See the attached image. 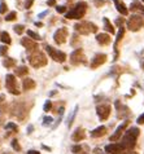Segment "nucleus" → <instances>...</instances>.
I'll return each instance as SVG.
<instances>
[{
	"label": "nucleus",
	"instance_id": "obj_1",
	"mask_svg": "<svg viewBox=\"0 0 144 154\" xmlns=\"http://www.w3.org/2000/svg\"><path fill=\"white\" fill-rule=\"evenodd\" d=\"M139 132L140 131H139L138 127H131L125 132V136H124V139H122L121 144H122V146H124L126 150L133 149L135 146V144H136V139L139 136Z\"/></svg>",
	"mask_w": 144,
	"mask_h": 154
},
{
	"label": "nucleus",
	"instance_id": "obj_2",
	"mask_svg": "<svg viewBox=\"0 0 144 154\" xmlns=\"http://www.w3.org/2000/svg\"><path fill=\"white\" fill-rule=\"evenodd\" d=\"M29 61H30V65L35 69H39V67H43L47 65V57L45 54L42 52V51H34L29 54Z\"/></svg>",
	"mask_w": 144,
	"mask_h": 154
},
{
	"label": "nucleus",
	"instance_id": "obj_3",
	"mask_svg": "<svg viewBox=\"0 0 144 154\" xmlns=\"http://www.w3.org/2000/svg\"><path fill=\"white\" fill-rule=\"evenodd\" d=\"M86 11H87V3L79 2L75 4V7L70 12H67L65 17L67 20H80L86 14Z\"/></svg>",
	"mask_w": 144,
	"mask_h": 154
},
{
	"label": "nucleus",
	"instance_id": "obj_4",
	"mask_svg": "<svg viewBox=\"0 0 144 154\" xmlns=\"http://www.w3.org/2000/svg\"><path fill=\"white\" fill-rule=\"evenodd\" d=\"M75 31L82 34V35H88V34L91 32H96L97 31V26L95 23L92 22H87V21H84V22H79V23H75Z\"/></svg>",
	"mask_w": 144,
	"mask_h": 154
},
{
	"label": "nucleus",
	"instance_id": "obj_5",
	"mask_svg": "<svg viewBox=\"0 0 144 154\" xmlns=\"http://www.w3.org/2000/svg\"><path fill=\"white\" fill-rule=\"evenodd\" d=\"M142 27H144V18L142 16L133 14L127 20V29L131 30V31H138Z\"/></svg>",
	"mask_w": 144,
	"mask_h": 154
},
{
	"label": "nucleus",
	"instance_id": "obj_6",
	"mask_svg": "<svg viewBox=\"0 0 144 154\" xmlns=\"http://www.w3.org/2000/svg\"><path fill=\"white\" fill-rule=\"evenodd\" d=\"M45 51L48 52V54L51 56V58L53 60V61H56V62H65V60H66V54L62 52V51H58V49H55L53 47H51V45H45Z\"/></svg>",
	"mask_w": 144,
	"mask_h": 154
},
{
	"label": "nucleus",
	"instance_id": "obj_7",
	"mask_svg": "<svg viewBox=\"0 0 144 154\" xmlns=\"http://www.w3.org/2000/svg\"><path fill=\"white\" fill-rule=\"evenodd\" d=\"M5 87L12 95H20V89L17 85V79L13 74H8L5 76Z\"/></svg>",
	"mask_w": 144,
	"mask_h": 154
},
{
	"label": "nucleus",
	"instance_id": "obj_8",
	"mask_svg": "<svg viewBox=\"0 0 144 154\" xmlns=\"http://www.w3.org/2000/svg\"><path fill=\"white\" fill-rule=\"evenodd\" d=\"M70 62H71V65H75V66L86 62V57H84V54H83V51L80 48L75 49L74 52L70 54Z\"/></svg>",
	"mask_w": 144,
	"mask_h": 154
},
{
	"label": "nucleus",
	"instance_id": "obj_9",
	"mask_svg": "<svg viewBox=\"0 0 144 154\" xmlns=\"http://www.w3.org/2000/svg\"><path fill=\"white\" fill-rule=\"evenodd\" d=\"M105 152H107L108 154H125L126 149L122 146V144L113 143V144H109V145L105 146Z\"/></svg>",
	"mask_w": 144,
	"mask_h": 154
},
{
	"label": "nucleus",
	"instance_id": "obj_10",
	"mask_svg": "<svg viewBox=\"0 0 144 154\" xmlns=\"http://www.w3.org/2000/svg\"><path fill=\"white\" fill-rule=\"evenodd\" d=\"M96 112H97V117L100 118V121H105V119H108V117L111 115V106L108 104L99 105L96 108Z\"/></svg>",
	"mask_w": 144,
	"mask_h": 154
},
{
	"label": "nucleus",
	"instance_id": "obj_11",
	"mask_svg": "<svg viewBox=\"0 0 144 154\" xmlns=\"http://www.w3.org/2000/svg\"><path fill=\"white\" fill-rule=\"evenodd\" d=\"M53 39H55V42H56L57 44H64V43L66 42V39H67V29L66 27L58 29L57 31L55 32Z\"/></svg>",
	"mask_w": 144,
	"mask_h": 154
},
{
	"label": "nucleus",
	"instance_id": "obj_12",
	"mask_svg": "<svg viewBox=\"0 0 144 154\" xmlns=\"http://www.w3.org/2000/svg\"><path fill=\"white\" fill-rule=\"evenodd\" d=\"M105 61H107V54H104V53L95 54V57L92 58V61H91V69H96V67H99L100 65H103Z\"/></svg>",
	"mask_w": 144,
	"mask_h": 154
},
{
	"label": "nucleus",
	"instance_id": "obj_13",
	"mask_svg": "<svg viewBox=\"0 0 144 154\" xmlns=\"http://www.w3.org/2000/svg\"><path fill=\"white\" fill-rule=\"evenodd\" d=\"M21 44H22L25 48H26L29 52H34V51H38L39 49V47H38V44L35 43V40H33V39H27V38H25V39L21 40Z\"/></svg>",
	"mask_w": 144,
	"mask_h": 154
},
{
	"label": "nucleus",
	"instance_id": "obj_14",
	"mask_svg": "<svg viewBox=\"0 0 144 154\" xmlns=\"http://www.w3.org/2000/svg\"><path fill=\"white\" fill-rule=\"evenodd\" d=\"M127 126H129V122H127V121H125L121 126H118L117 130H116V132H114V134L111 136V141H117L118 139H120L121 135L124 134V131L126 130V127H127Z\"/></svg>",
	"mask_w": 144,
	"mask_h": 154
},
{
	"label": "nucleus",
	"instance_id": "obj_15",
	"mask_svg": "<svg viewBox=\"0 0 144 154\" xmlns=\"http://www.w3.org/2000/svg\"><path fill=\"white\" fill-rule=\"evenodd\" d=\"M96 40H97V43H99L100 45H108V44H111V42H112L111 35H108V34H105V32L97 34V35H96Z\"/></svg>",
	"mask_w": 144,
	"mask_h": 154
},
{
	"label": "nucleus",
	"instance_id": "obj_16",
	"mask_svg": "<svg viewBox=\"0 0 144 154\" xmlns=\"http://www.w3.org/2000/svg\"><path fill=\"white\" fill-rule=\"evenodd\" d=\"M84 137H86V134H84L83 128H80V127L77 128L74 134L71 135V139H73V141H75V143H79V141L84 140Z\"/></svg>",
	"mask_w": 144,
	"mask_h": 154
},
{
	"label": "nucleus",
	"instance_id": "obj_17",
	"mask_svg": "<svg viewBox=\"0 0 144 154\" xmlns=\"http://www.w3.org/2000/svg\"><path fill=\"white\" fill-rule=\"evenodd\" d=\"M16 112H17L16 115H17V118H18L20 121H23V119L26 118L27 112H26V108H25V105H23V104H18V105H17Z\"/></svg>",
	"mask_w": 144,
	"mask_h": 154
},
{
	"label": "nucleus",
	"instance_id": "obj_18",
	"mask_svg": "<svg viewBox=\"0 0 144 154\" xmlns=\"http://www.w3.org/2000/svg\"><path fill=\"white\" fill-rule=\"evenodd\" d=\"M113 2H114V4H116L117 11L120 12L122 16H127L129 9L126 8V5H125V3H124V2H121V0H113Z\"/></svg>",
	"mask_w": 144,
	"mask_h": 154
},
{
	"label": "nucleus",
	"instance_id": "obj_19",
	"mask_svg": "<svg viewBox=\"0 0 144 154\" xmlns=\"http://www.w3.org/2000/svg\"><path fill=\"white\" fill-rule=\"evenodd\" d=\"M22 87H23V91H31V89L36 87V83L35 80H33L30 78H25L22 82Z\"/></svg>",
	"mask_w": 144,
	"mask_h": 154
},
{
	"label": "nucleus",
	"instance_id": "obj_20",
	"mask_svg": "<svg viewBox=\"0 0 144 154\" xmlns=\"http://www.w3.org/2000/svg\"><path fill=\"white\" fill-rule=\"evenodd\" d=\"M130 9L133 12H144V5L139 0H133V3H131V5H130Z\"/></svg>",
	"mask_w": 144,
	"mask_h": 154
},
{
	"label": "nucleus",
	"instance_id": "obj_21",
	"mask_svg": "<svg viewBox=\"0 0 144 154\" xmlns=\"http://www.w3.org/2000/svg\"><path fill=\"white\" fill-rule=\"evenodd\" d=\"M105 132H107V127H105V126H100V127L95 128V130L91 132V136H92V137H100V136L105 135Z\"/></svg>",
	"mask_w": 144,
	"mask_h": 154
},
{
	"label": "nucleus",
	"instance_id": "obj_22",
	"mask_svg": "<svg viewBox=\"0 0 144 154\" xmlns=\"http://www.w3.org/2000/svg\"><path fill=\"white\" fill-rule=\"evenodd\" d=\"M27 72H29V69L26 66H18V67H16V70H14V74L17 76H25V75H27Z\"/></svg>",
	"mask_w": 144,
	"mask_h": 154
},
{
	"label": "nucleus",
	"instance_id": "obj_23",
	"mask_svg": "<svg viewBox=\"0 0 144 154\" xmlns=\"http://www.w3.org/2000/svg\"><path fill=\"white\" fill-rule=\"evenodd\" d=\"M103 22H104V29L107 30L108 32H111V34H114V32H116V30H114L113 25L111 23V21H109L108 18H103Z\"/></svg>",
	"mask_w": 144,
	"mask_h": 154
},
{
	"label": "nucleus",
	"instance_id": "obj_24",
	"mask_svg": "<svg viewBox=\"0 0 144 154\" xmlns=\"http://www.w3.org/2000/svg\"><path fill=\"white\" fill-rule=\"evenodd\" d=\"M3 65L7 67V69H11V67H14L16 66V60L14 58H11V57H8L5 58L3 61Z\"/></svg>",
	"mask_w": 144,
	"mask_h": 154
},
{
	"label": "nucleus",
	"instance_id": "obj_25",
	"mask_svg": "<svg viewBox=\"0 0 144 154\" xmlns=\"http://www.w3.org/2000/svg\"><path fill=\"white\" fill-rule=\"evenodd\" d=\"M0 40H2V43H4V44H11V36H9V34H8L7 31H4L0 34Z\"/></svg>",
	"mask_w": 144,
	"mask_h": 154
},
{
	"label": "nucleus",
	"instance_id": "obj_26",
	"mask_svg": "<svg viewBox=\"0 0 144 154\" xmlns=\"http://www.w3.org/2000/svg\"><path fill=\"white\" fill-rule=\"evenodd\" d=\"M77 110H78V106H75V109L71 112L70 117L67 118V127H71V125H73V121H74V118H75V114H77Z\"/></svg>",
	"mask_w": 144,
	"mask_h": 154
},
{
	"label": "nucleus",
	"instance_id": "obj_27",
	"mask_svg": "<svg viewBox=\"0 0 144 154\" xmlns=\"http://www.w3.org/2000/svg\"><path fill=\"white\" fill-rule=\"evenodd\" d=\"M27 35L31 38L33 40H40V36L38 35L36 32H34V31H31V30H27Z\"/></svg>",
	"mask_w": 144,
	"mask_h": 154
},
{
	"label": "nucleus",
	"instance_id": "obj_28",
	"mask_svg": "<svg viewBox=\"0 0 144 154\" xmlns=\"http://www.w3.org/2000/svg\"><path fill=\"white\" fill-rule=\"evenodd\" d=\"M14 29V31H16V34H18V35H21L23 31H25V26L23 25H16V26L13 27Z\"/></svg>",
	"mask_w": 144,
	"mask_h": 154
},
{
	"label": "nucleus",
	"instance_id": "obj_29",
	"mask_svg": "<svg viewBox=\"0 0 144 154\" xmlns=\"http://www.w3.org/2000/svg\"><path fill=\"white\" fill-rule=\"evenodd\" d=\"M5 130H12V131L17 132L18 131V127H17V125H14V123H8V125L5 126Z\"/></svg>",
	"mask_w": 144,
	"mask_h": 154
},
{
	"label": "nucleus",
	"instance_id": "obj_30",
	"mask_svg": "<svg viewBox=\"0 0 144 154\" xmlns=\"http://www.w3.org/2000/svg\"><path fill=\"white\" fill-rule=\"evenodd\" d=\"M16 17H17L16 12H11L9 14L5 16V21H13V20H16Z\"/></svg>",
	"mask_w": 144,
	"mask_h": 154
},
{
	"label": "nucleus",
	"instance_id": "obj_31",
	"mask_svg": "<svg viewBox=\"0 0 144 154\" xmlns=\"http://www.w3.org/2000/svg\"><path fill=\"white\" fill-rule=\"evenodd\" d=\"M5 12H7V4L4 0H2V2H0V14L5 13Z\"/></svg>",
	"mask_w": 144,
	"mask_h": 154
},
{
	"label": "nucleus",
	"instance_id": "obj_32",
	"mask_svg": "<svg viewBox=\"0 0 144 154\" xmlns=\"http://www.w3.org/2000/svg\"><path fill=\"white\" fill-rule=\"evenodd\" d=\"M52 109V101H45V104H44V106H43V110L44 112H49V110Z\"/></svg>",
	"mask_w": 144,
	"mask_h": 154
},
{
	"label": "nucleus",
	"instance_id": "obj_33",
	"mask_svg": "<svg viewBox=\"0 0 144 154\" xmlns=\"http://www.w3.org/2000/svg\"><path fill=\"white\" fill-rule=\"evenodd\" d=\"M12 148H13L16 152H21V146H20V144H18V141L17 140L12 141Z\"/></svg>",
	"mask_w": 144,
	"mask_h": 154
},
{
	"label": "nucleus",
	"instance_id": "obj_34",
	"mask_svg": "<svg viewBox=\"0 0 144 154\" xmlns=\"http://www.w3.org/2000/svg\"><path fill=\"white\" fill-rule=\"evenodd\" d=\"M8 53V47L7 45H0V54L2 56H5Z\"/></svg>",
	"mask_w": 144,
	"mask_h": 154
},
{
	"label": "nucleus",
	"instance_id": "obj_35",
	"mask_svg": "<svg viewBox=\"0 0 144 154\" xmlns=\"http://www.w3.org/2000/svg\"><path fill=\"white\" fill-rule=\"evenodd\" d=\"M43 121H44V122H43V126H49L51 123H52L53 119H52V117H45Z\"/></svg>",
	"mask_w": 144,
	"mask_h": 154
},
{
	"label": "nucleus",
	"instance_id": "obj_36",
	"mask_svg": "<svg viewBox=\"0 0 144 154\" xmlns=\"http://www.w3.org/2000/svg\"><path fill=\"white\" fill-rule=\"evenodd\" d=\"M80 150H82V146H80V145H75V146L71 148V152L73 153H79Z\"/></svg>",
	"mask_w": 144,
	"mask_h": 154
},
{
	"label": "nucleus",
	"instance_id": "obj_37",
	"mask_svg": "<svg viewBox=\"0 0 144 154\" xmlns=\"http://www.w3.org/2000/svg\"><path fill=\"white\" fill-rule=\"evenodd\" d=\"M56 9H57L58 13H65V12H66V7L60 5V7H56Z\"/></svg>",
	"mask_w": 144,
	"mask_h": 154
},
{
	"label": "nucleus",
	"instance_id": "obj_38",
	"mask_svg": "<svg viewBox=\"0 0 144 154\" xmlns=\"http://www.w3.org/2000/svg\"><path fill=\"white\" fill-rule=\"evenodd\" d=\"M33 3H34V0H26V4H25V8H31V5H33Z\"/></svg>",
	"mask_w": 144,
	"mask_h": 154
},
{
	"label": "nucleus",
	"instance_id": "obj_39",
	"mask_svg": "<svg viewBox=\"0 0 144 154\" xmlns=\"http://www.w3.org/2000/svg\"><path fill=\"white\" fill-rule=\"evenodd\" d=\"M136 122L139 123V125H144V113L138 118V121H136Z\"/></svg>",
	"mask_w": 144,
	"mask_h": 154
},
{
	"label": "nucleus",
	"instance_id": "obj_40",
	"mask_svg": "<svg viewBox=\"0 0 144 154\" xmlns=\"http://www.w3.org/2000/svg\"><path fill=\"white\" fill-rule=\"evenodd\" d=\"M124 22H125V20H124V18H121V20L118 18V20L116 21V25H117V26H120V27H122V23H124Z\"/></svg>",
	"mask_w": 144,
	"mask_h": 154
},
{
	"label": "nucleus",
	"instance_id": "obj_41",
	"mask_svg": "<svg viewBox=\"0 0 144 154\" xmlns=\"http://www.w3.org/2000/svg\"><path fill=\"white\" fill-rule=\"evenodd\" d=\"M47 4H48L49 7H53L55 4H56V0H48V2H47Z\"/></svg>",
	"mask_w": 144,
	"mask_h": 154
},
{
	"label": "nucleus",
	"instance_id": "obj_42",
	"mask_svg": "<svg viewBox=\"0 0 144 154\" xmlns=\"http://www.w3.org/2000/svg\"><path fill=\"white\" fill-rule=\"evenodd\" d=\"M95 3H96V5L99 7V5H103V4H104L105 2H103V0H95Z\"/></svg>",
	"mask_w": 144,
	"mask_h": 154
},
{
	"label": "nucleus",
	"instance_id": "obj_43",
	"mask_svg": "<svg viewBox=\"0 0 144 154\" xmlns=\"http://www.w3.org/2000/svg\"><path fill=\"white\" fill-rule=\"evenodd\" d=\"M33 130H34V127L30 125V126L27 127V134H31V132H33Z\"/></svg>",
	"mask_w": 144,
	"mask_h": 154
},
{
	"label": "nucleus",
	"instance_id": "obj_44",
	"mask_svg": "<svg viewBox=\"0 0 144 154\" xmlns=\"http://www.w3.org/2000/svg\"><path fill=\"white\" fill-rule=\"evenodd\" d=\"M27 154H40L39 152H36V150H29Z\"/></svg>",
	"mask_w": 144,
	"mask_h": 154
},
{
	"label": "nucleus",
	"instance_id": "obj_45",
	"mask_svg": "<svg viewBox=\"0 0 144 154\" xmlns=\"http://www.w3.org/2000/svg\"><path fill=\"white\" fill-rule=\"evenodd\" d=\"M95 153H96V154H108V153H103V152L100 150V149H95Z\"/></svg>",
	"mask_w": 144,
	"mask_h": 154
},
{
	"label": "nucleus",
	"instance_id": "obj_46",
	"mask_svg": "<svg viewBox=\"0 0 144 154\" xmlns=\"http://www.w3.org/2000/svg\"><path fill=\"white\" fill-rule=\"evenodd\" d=\"M47 13H48V11H45V12H43V13H40V14H39V18H42V17H44Z\"/></svg>",
	"mask_w": 144,
	"mask_h": 154
},
{
	"label": "nucleus",
	"instance_id": "obj_47",
	"mask_svg": "<svg viewBox=\"0 0 144 154\" xmlns=\"http://www.w3.org/2000/svg\"><path fill=\"white\" fill-rule=\"evenodd\" d=\"M35 26H38V27H42V26H43V23H42V22H35Z\"/></svg>",
	"mask_w": 144,
	"mask_h": 154
},
{
	"label": "nucleus",
	"instance_id": "obj_48",
	"mask_svg": "<svg viewBox=\"0 0 144 154\" xmlns=\"http://www.w3.org/2000/svg\"><path fill=\"white\" fill-rule=\"evenodd\" d=\"M43 149H45V150H51V148H48V146H45V145H43Z\"/></svg>",
	"mask_w": 144,
	"mask_h": 154
},
{
	"label": "nucleus",
	"instance_id": "obj_49",
	"mask_svg": "<svg viewBox=\"0 0 144 154\" xmlns=\"http://www.w3.org/2000/svg\"><path fill=\"white\" fill-rule=\"evenodd\" d=\"M3 100H4V96H3V95H2V96H0V102H2V101H3Z\"/></svg>",
	"mask_w": 144,
	"mask_h": 154
},
{
	"label": "nucleus",
	"instance_id": "obj_50",
	"mask_svg": "<svg viewBox=\"0 0 144 154\" xmlns=\"http://www.w3.org/2000/svg\"><path fill=\"white\" fill-rule=\"evenodd\" d=\"M125 154H138V153H134V152H131V153H127V152H126Z\"/></svg>",
	"mask_w": 144,
	"mask_h": 154
},
{
	"label": "nucleus",
	"instance_id": "obj_51",
	"mask_svg": "<svg viewBox=\"0 0 144 154\" xmlns=\"http://www.w3.org/2000/svg\"><path fill=\"white\" fill-rule=\"evenodd\" d=\"M142 2H143V3H144V0H142Z\"/></svg>",
	"mask_w": 144,
	"mask_h": 154
},
{
	"label": "nucleus",
	"instance_id": "obj_52",
	"mask_svg": "<svg viewBox=\"0 0 144 154\" xmlns=\"http://www.w3.org/2000/svg\"><path fill=\"white\" fill-rule=\"evenodd\" d=\"M83 154H86V153H83Z\"/></svg>",
	"mask_w": 144,
	"mask_h": 154
}]
</instances>
